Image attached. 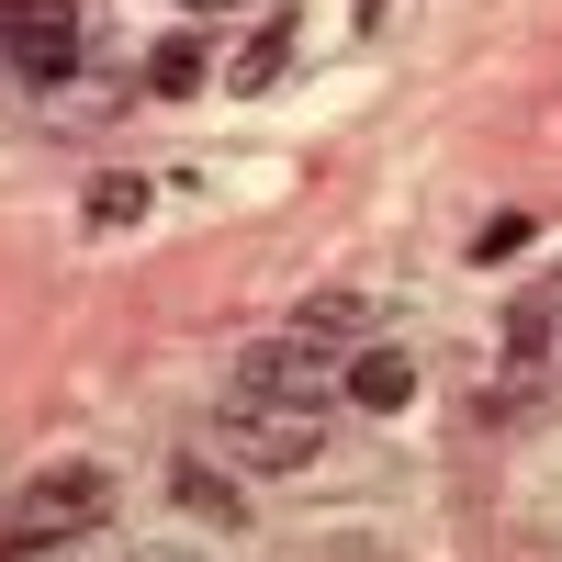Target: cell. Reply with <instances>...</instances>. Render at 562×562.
Returning <instances> with one entry per match:
<instances>
[{
    "label": "cell",
    "mask_w": 562,
    "mask_h": 562,
    "mask_svg": "<svg viewBox=\"0 0 562 562\" xmlns=\"http://www.w3.org/2000/svg\"><path fill=\"white\" fill-rule=\"evenodd\" d=\"M326 428H338V383H326L293 338L237 360V383H225V450H237L248 473H304L326 450Z\"/></svg>",
    "instance_id": "obj_1"
},
{
    "label": "cell",
    "mask_w": 562,
    "mask_h": 562,
    "mask_svg": "<svg viewBox=\"0 0 562 562\" xmlns=\"http://www.w3.org/2000/svg\"><path fill=\"white\" fill-rule=\"evenodd\" d=\"M113 518V473H90V461H68V473H34L12 495V551L45 562V540H90Z\"/></svg>",
    "instance_id": "obj_2"
},
{
    "label": "cell",
    "mask_w": 562,
    "mask_h": 562,
    "mask_svg": "<svg viewBox=\"0 0 562 562\" xmlns=\"http://www.w3.org/2000/svg\"><path fill=\"white\" fill-rule=\"evenodd\" d=\"M0 57H12V79L57 90L79 68V0H0Z\"/></svg>",
    "instance_id": "obj_3"
},
{
    "label": "cell",
    "mask_w": 562,
    "mask_h": 562,
    "mask_svg": "<svg viewBox=\"0 0 562 562\" xmlns=\"http://www.w3.org/2000/svg\"><path fill=\"white\" fill-rule=\"evenodd\" d=\"M338 405H349V416H405V405H416V360H405L394 338L349 349V360H338Z\"/></svg>",
    "instance_id": "obj_4"
},
{
    "label": "cell",
    "mask_w": 562,
    "mask_h": 562,
    "mask_svg": "<svg viewBox=\"0 0 562 562\" xmlns=\"http://www.w3.org/2000/svg\"><path fill=\"white\" fill-rule=\"evenodd\" d=\"M169 495H180V506H192V518H214V529H237V518H248V495H237V484H225V473H214V461H169Z\"/></svg>",
    "instance_id": "obj_5"
},
{
    "label": "cell",
    "mask_w": 562,
    "mask_h": 562,
    "mask_svg": "<svg viewBox=\"0 0 562 562\" xmlns=\"http://www.w3.org/2000/svg\"><path fill=\"white\" fill-rule=\"evenodd\" d=\"M147 214V180H102V192H90V225H135Z\"/></svg>",
    "instance_id": "obj_6"
},
{
    "label": "cell",
    "mask_w": 562,
    "mask_h": 562,
    "mask_svg": "<svg viewBox=\"0 0 562 562\" xmlns=\"http://www.w3.org/2000/svg\"><path fill=\"white\" fill-rule=\"evenodd\" d=\"M518 349H562V281H551V293L518 315Z\"/></svg>",
    "instance_id": "obj_7"
},
{
    "label": "cell",
    "mask_w": 562,
    "mask_h": 562,
    "mask_svg": "<svg viewBox=\"0 0 562 562\" xmlns=\"http://www.w3.org/2000/svg\"><path fill=\"white\" fill-rule=\"evenodd\" d=\"M147 79H158V90H192V79H203V45H158Z\"/></svg>",
    "instance_id": "obj_8"
},
{
    "label": "cell",
    "mask_w": 562,
    "mask_h": 562,
    "mask_svg": "<svg viewBox=\"0 0 562 562\" xmlns=\"http://www.w3.org/2000/svg\"><path fill=\"white\" fill-rule=\"evenodd\" d=\"M169 12H237V0H169Z\"/></svg>",
    "instance_id": "obj_9"
},
{
    "label": "cell",
    "mask_w": 562,
    "mask_h": 562,
    "mask_svg": "<svg viewBox=\"0 0 562 562\" xmlns=\"http://www.w3.org/2000/svg\"><path fill=\"white\" fill-rule=\"evenodd\" d=\"M45 562H68V551H45Z\"/></svg>",
    "instance_id": "obj_10"
}]
</instances>
